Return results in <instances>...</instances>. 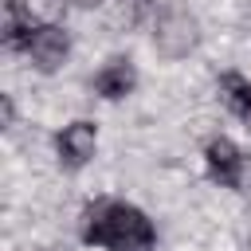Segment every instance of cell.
<instances>
[{"label": "cell", "mask_w": 251, "mask_h": 251, "mask_svg": "<svg viewBox=\"0 0 251 251\" xmlns=\"http://www.w3.org/2000/svg\"><path fill=\"white\" fill-rule=\"evenodd\" d=\"M12 118H16V106H12V98L4 94V126H12Z\"/></svg>", "instance_id": "cell-10"}, {"label": "cell", "mask_w": 251, "mask_h": 251, "mask_svg": "<svg viewBox=\"0 0 251 251\" xmlns=\"http://www.w3.org/2000/svg\"><path fill=\"white\" fill-rule=\"evenodd\" d=\"M94 94L98 98H106V102H118V98H126V94H133V86H137V67L129 63V59H110L98 75H94Z\"/></svg>", "instance_id": "cell-6"}, {"label": "cell", "mask_w": 251, "mask_h": 251, "mask_svg": "<svg viewBox=\"0 0 251 251\" xmlns=\"http://www.w3.org/2000/svg\"><path fill=\"white\" fill-rule=\"evenodd\" d=\"M243 161H247V153H239V145L227 141V137H212V141L204 145V169H208V180L220 184V188H239Z\"/></svg>", "instance_id": "cell-5"}, {"label": "cell", "mask_w": 251, "mask_h": 251, "mask_svg": "<svg viewBox=\"0 0 251 251\" xmlns=\"http://www.w3.org/2000/svg\"><path fill=\"white\" fill-rule=\"evenodd\" d=\"M35 16H31V8L24 4V0H8L4 4V47L8 51H24V43H27V35L35 31Z\"/></svg>", "instance_id": "cell-7"}, {"label": "cell", "mask_w": 251, "mask_h": 251, "mask_svg": "<svg viewBox=\"0 0 251 251\" xmlns=\"http://www.w3.org/2000/svg\"><path fill=\"white\" fill-rule=\"evenodd\" d=\"M20 55H24L35 71L55 75V71L67 63V55H71V35H67L59 24H35V31L27 35V43H24Z\"/></svg>", "instance_id": "cell-3"}, {"label": "cell", "mask_w": 251, "mask_h": 251, "mask_svg": "<svg viewBox=\"0 0 251 251\" xmlns=\"http://www.w3.org/2000/svg\"><path fill=\"white\" fill-rule=\"evenodd\" d=\"M196 43H200V24H196V16L188 8L169 4V8L157 12V20H153V47L165 59H184V55L196 51Z\"/></svg>", "instance_id": "cell-2"}, {"label": "cell", "mask_w": 251, "mask_h": 251, "mask_svg": "<svg viewBox=\"0 0 251 251\" xmlns=\"http://www.w3.org/2000/svg\"><path fill=\"white\" fill-rule=\"evenodd\" d=\"M82 243L102 251H157L153 220L126 200H94L82 212Z\"/></svg>", "instance_id": "cell-1"}, {"label": "cell", "mask_w": 251, "mask_h": 251, "mask_svg": "<svg viewBox=\"0 0 251 251\" xmlns=\"http://www.w3.org/2000/svg\"><path fill=\"white\" fill-rule=\"evenodd\" d=\"M94 149H98V126L86 118H75L71 126H63L55 133V157L67 173H78L82 165H90Z\"/></svg>", "instance_id": "cell-4"}, {"label": "cell", "mask_w": 251, "mask_h": 251, "mask_svg": "<svg viewBox=\"0 0 251 251\" xmlns=\"http://www.w3.org/2000/svg\"><path fill=\"white\" fill-rule=\"evenodd\" d=\"M235 192H243V196H251V157L243 161V176H239V188Z\"/></svg>", "instance_id": "cell-9"}, {"label": "cell", "mask_w": 251, "mask_h": 251, "mask_svg": "<svg viewBox=\"0 0 251 251\" xmlns=\"http://www.w3.org/2000/svg\"><path fill=\"white\" fill-rule=\"evenodd\" d=\"M243 126H247V129H251V118H247V122H243Z\"/></svg>", "instance_id": "cell-12"}, {"label": "cell", "mask_w": 251, "mask_h": 251, "mask_svg": "<svg viewBox=\"0 0 251 251\" xmlns=\"http://www.w3.org/2000/svg\"><path fill=\"white\" fill-rule=\"evenodd\" d=\"M216 90H220V102L227 114H235L239 122L251 118V78H243L239 71H227V75H220Z\"/></svg>", "instance_id": "cell-8"}, {"label": "cell", "mask_w": 251, "mask_h": 251, "mask_svg": "<svg viewBox=\"0 0 251 251\" xmlns=\"http://www.w3.org/2000/svg\"><path fill=\"white\" fill-rule=\"evenodd\" d=\"M71 4H78V8H98L102 0H71Z\"/></svg>", "instance_id": "cell-11"}]
</instances>
